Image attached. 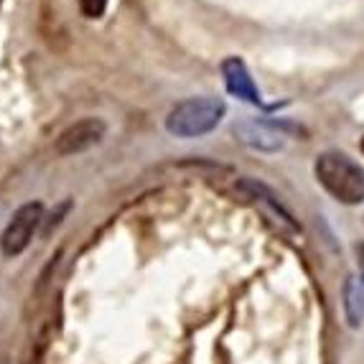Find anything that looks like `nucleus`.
Segmentation results:
<instances>
[{
    "label": "nucleus",
    "instance_id": "obj_8",
    "mask_svg": "<svg viewBox=\"0 0 364 364\" xmlns=\"http://www.w3.org/2000/svg\"><path fill=\"white\" fill-rule=\"evenodd\" d=\"M341 298H344L346 323H349L352 328H359L364 323V280L349 275V278L344 280Z\"/></svg>",
    "mask_w": 364,
    "mask_h": 364
},
{
    "label": "nucleus",
    "instance_id": "obj_6",
    "mask_svg": "<svg viewBox=\"0 0 364 364\" xmlns=\"http://www.w3.org/2000/svg\"><path fill=\"white\" fill-rule=\"evenodd\" d=\"M222 77H225V85L230 90V95H235V97L245 100L250 105H260V92H257L255 82L250 77L242 59L230 56V59L222 61Z\"/></svg>",
    "mask_w": 364,
    "mask_h": 364
},
{
    "label": "nucleus",
    "instance_id": "obj_11",
    "mask_svg": "<svg viewBox=\"0 0 364 364\" xmlns=\"http://www.w3.org/2000/svg\"><path fill=\"white\" fill-rule=\"evenodd\" d=\"M354 252H357V265H359V278L364 280V242H359L357 247H354Z\"/></svg>",
    "mask_w": 364,
    "mask_h": 364
},
{
    "label": "nucleus",
    "instance_id": "obj_10",
    "mask_svg": "<svg viewBox=\"0 0 364 364\" xmlns=\"http://www.w3.org/2000/svg\"><path fill=\"white\" fill-rule=\"evenodd\" d=\"M79 8H82L87 18H100L105 8H107V0H79Z\"/></svg>",
    "mask_w": 364,
    "mask_h": 364
},
{
    "label": "nucleus",
    "instance_id": "obj_3",
    "mask_svg": "<svg viewBox=\"0 0 364 364\" xmlns=\"http://www.w3.org/2000/svg\"><path fill=\"white\" fill-rule=\"evenodd\" d=\"M38 225H43V207L38 201H28L18 212L13 214L8 227L0 235V250L6 257L21 255L28 242L33 240V232L38 230Z\"/></svg>",
    "mask_w": 364,
    "mask_h": 364
},
{
    "label": "nucleus",
    "instance_id": "obj_12",
    "mask_svg": "<svg viewBox=\"0 0 364 364\" xmlns=\"http://www.w3.org/2000/svg\"><path fill=\"white\" fill-rule=\"evenodd\" d=\"M362 153H364V138H362Z\"/></svg>",
    "mask_w": 364,
    "mask_h": 364
},
{
    "label": "nucleus",
    "instance_id": "obj_7",
    "mask_svg": "<svg viewBox=\"0 0 364 364\" xmlns=\"http://www.w3.org/2000/svg\"><path fill=\"white\" fill-rule=\"evenodd\" d=\"M237 191H240L245 199H255L257 204H265V207L270 209V214H273V219H278L283 227H288V230H293V232L301 230V227L296 225V219L288 214V209L280 204V199L267 186L252 181V178H242V181L237 183Z\"/></svg>",
    "mask_w": 364,
    "mask_h": 364
},
{
    "label": "nucleus",
    "instance_id": "obj_2",
    "mask_svg": "<svg viewBox=\"0 0 364 364\" xmlns=\"http://www.w3.org/2000/svg\"><path fill=\"white\" fill-rule=\"evenodd\" d=\"M225 102L219 97H191L178 102L166 117V128L176 138H199L217 128L225 117Z\"/></svg>",
    "mask_w": 364,
    "mask_h": 364
},
{
    "label": "nucleus",
    "instance_id": "obj_1",
    "mask_svg": "<svg viewBox=\"0 0 364 364\" xmlns=\"http://www.w3.org/2000/svg\"><path fill=\"white\" fill-rule=\"evenodd\" d=\"M316 181L326 188L341 204H359L364 201V168L354 164L346 153L326 151L314 164Z\"/></svg>",
    "mask_w": 364,
    "mask_h": 364
},
{
    "label": "nucleus",
    "instance_id": "obj_4",
    "mask_svg": "<svg viewBox=\"0 0 364 364\" xmlns=\"http://www.w3.org/2000/svg\"><path fill=\"white\" fill-rule=\"evenodd\" d=\"M105 133H107V125L100 117H85V120L69 125L67 130H61L54 143V153L56 156H77L87 148L97 146Z\"/></svg>",
    "mask_w": 364,
    "mask_h": 364
},
{
    "label": "nucleus",
    "instance_id": "obj_5",
    "mask_svg": "<svg viewBox=\"0 0 364 364\" xmlns=\"http://www.w3.org/2000/svg\"><path fill=\"white\" fill-rule=\"evenodd\" d=\"M232 130H235L240 143H245V146L255 148V151H262V153H275L283 148V143H286V140H283V133L275 130L270 122L252 120V117L240 120Z\"/></svg>",
    "mask_w": 364,
    "mask_h": 364
},
{
    "label": "nucleus",
    "instance_id": "obj_9",
    "mask_svg": "<svg viewBox=\"0 0 364 364\" xmlns=\"http://www.w3.org/2000/svg\"><path fill=\"white\" fill-rule=\"evenodd\" d=\"M69 209H72V201H64V204H59V207H56L54 212L49 214V217L43 219V230H41V235H43V237H49L51 232H54L56 227L61 225V219L67 217Z\"/></svg>",
    "mask_w": 364,
    "mask_h": 364
}]
</instances>
